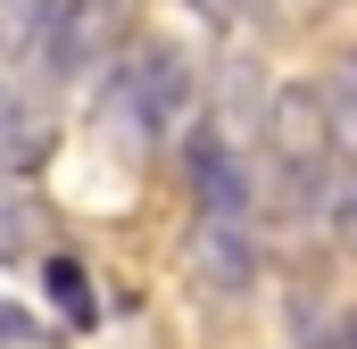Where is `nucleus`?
I'll list each match as a JSON object with an SVG mask.
<instances>
[{
  "label": "nucleus",
  "mask_w": 357,
  "mask_h": 349,
  "mask_svg": "<svg viewBox=\"0 0 357 349\" xmlns=\"http://www.w3.org/2000/svg\"><path fill=\"white\" fill-rule=\"evenodd\" d=\"M108 100L125 108L133 133H167L183 108H191V67H183V50H167V42H133V50H116Z\"/></svg>",
  "instance_id": "f257e3e1"
},
{
  "label": "nucleus",
  "mask_w": 357,
  "mask_h": 349,
  "mask_svg": "<svg viewBox=\"0 0 357 349\" xmlns=\"http://www.w3.org/2000/svg\"><path fill=\"white\" fill-rule=\"evenodd\" d=\"M266 150H274V167L291 174V191L307 200V183L333 167V108H324V91L316 84H282L266 100Z\"/></svg>",
  "instance_id": "f03ea898"
},
{
  "label": "nucleus",
  "mask_w": 357,
  "mask_h": 349,
  "mask_svg": "<svg viewBox=\"0 0 357 349\" xmlns=\"http://www.w3.org/2000/svg\"><path fill=\"white\" fill-rule=\"evenodd\" d=\"M183 258H191V283H199V291H216V299H241V291L258 283V242H250V225H241V216H225V208H199V225H191Z\"/></svg>",
  "instance_id": "7ed1b4c3"
},
{
  "label": "nucleus",
  "mask_w": 357,
  "mask_h": 349,
  "mask_svg": "<svg viewBox=\"0 0 357 349\" xmlns=\"http://www.w3.org/2000/svg\"><path fill=\"white\" fill-rule=\"evenodd\" d=\"M183 167H191V200H199V208H225V216H241V208H250L241 150H225V133H216V125H199V133H191Z\"/></svg>",
  "instance_id": "20e7f679"
},
{
  "label": "nucleus",
  "mask_w": 357,
  "mask_h": 349,
  "mask_svg": "<svg viewBox=\"0 0 357 349\" xmlns=\"http://www.w3.org/2000/svg\"><path fill=\"white\" fill-rule=\"evenodd\" d=\"M316 91H324V108H333V142H341V150L357 158V42L341 50V59H333V75H324Z\"/></svg>",
  "instance_id": "39448f33"
},
{
  "label": "nucleus",
  "mask_w": 357,
  "mask_h": 349,
  "mask_svg": "<svg viewBox=\"0 0 357 349\" xmlns=\"http://www.w3.org/2000/svg\"><path fill=\"white\" fill-rule=\"evenodd\" d=\"M324 242H333L341 258H357V167L324 183Z\"/></svg>",
  "instance_id": "423d86ee"
},
{
  "label": "nucleus",
  "mask_w": 357,
  "mask_h": 349,
  "mask_svg": "<svg viewBox=\"0 0 357 349\" xmlns=\"http://www.w3.org/2000/svg\"><path fill=\"white\" fill-rule=\"evenodd\" d=\"M33 242H42V208L17 200V191H0V266L33 258Z\"/></svg>",
  "instance_id": "0eeeda50"
},
{
  "label": "nucleus",
  "mask_w": 357,
  "mask_h": 349,
  "mask_svg": "<svg viewBox=\"0 0 357 349\" xmlns=\"http://www.w3.org/2000/svg\"><path fill=\"white\" fill-rule=\"evenodd\" d=\"M50 299L67 308V325H91L100 308H91V283H84V266L75 258H50Z\"/></svg>",
  "instance_id": "6e6552de"
},
{
  "label": "nucleus",
  "mask_w": 357,
  "mask_h": 349,
  "mask_svg": "<svg viewBox=\"0 0 357 349\" xmlns=\"http://www.w3.org/2000/svg\"><path fill=\"white\" fill-rule=\"evenodd\" d=\"M42 341V325H33V308H17V299H0V349H33Z\"/></svg>",
  "instance_id": "1a4fd4ad"
},
{
  "label": "nucleus",
  "mask_w": 357,
  "mask_h": 349,
  "mask_svg": "<svg viewBox=\"0 0 357 349\" xmlns=\"http://www.w3.org/2000/svg\"><path fill=\"white\" fill-rule=\"evenodd\" d=\"M183 8H191L199 25H241V8H250V0H183Z\"/></svg>",
  "instance_id": "9d476101"
},
{
  "label": "nucleus",
  "mask_w": 357,
  "mask_h": 349,
  "mask_svg": "<svg viewBox=\"0 0 357 349\" xmlns=\"http://www.w3.org/2000/svg\"><path fill=\"white\" fill-rule=\"evenodd\" d=\"M8 133H17V108H8V84H0V158H8Z\"/></svg>",
  "instance_id": "9b49d317"
}]
</instances>
